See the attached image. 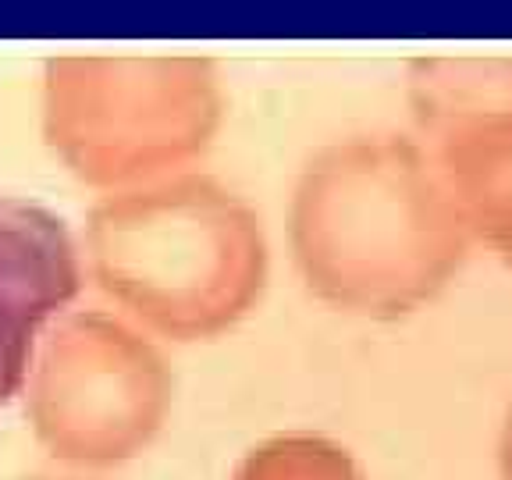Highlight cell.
<instances>
[{
	"label": "cell",
	"instance_id": "1",
	"mask_svg": "<svg viewBox=\"0 0 512 480\" xmlns=\"http://www.w3.org/2000/svg\"><path fill=\"white\" fill-rule=\"evenodd\" d=\"M292 242L317 296L402 317L456 278L473 235L431 150L367 136L313 157L292 200Z\"/></svg>",
	"mask_w": 512,
	"mask_h": 480
},
{
	"label": "cell",
	"instance_id": "2",
	"mask_svg": "<svg viewBox=\"0 0 512 480\" xmlns=\"http://www.w3.org/2000/svg\"><path fill=\"white\" fill-rule=\"evenodd\" d=\"M96 264L157 331L207 338L253 306L267 249L256 217L232 192L189 178L104 210Z\"/></svg>",
	"mask_w": 512,
	"mask_h": 480
},
{
	"label": "cell",
	"instance_id": "3",
	"mask_svg": "<svg viewBox=\"0 0 512 480\" xmlns=\"http://www.w3.org/2000/svg\"><path fill=\"white\" fill-rule=\"evenodd\" d=\"M32 438L57 463L100 473L153 445L175 377L146 335L107 317H75L36 345L22 384Z\"/></svg>",
	"mask_w": 512,
	"mask_h": 480
},
{
	"label": "cell",
	"instance_id": "4",
	"mask_svg": "<svg viewBox=\"0 0 512 480\" xmlns=\"http://www.w3.org/2000/svg\"><path fill=\"white\" fill-rule=\"evenodd\" d=\"M64 292V271L43 239L0 221V406L22 392L36 331Z\"/></svg>",
	"mask_w": 512,
	"mask_h": 480
},
{
	"label": "cell",
	"instance_id": "5",
	"mask_svg": "<svg viewBox=\"0 0 512 480\" xmlns=\"http://www.w3.org/2000/svg\"><path fill=\"white\" fill-rule=\"evenodd\" d=\"M413 107L434 146L512 125V57H441L413 79Z\"/></svg>",
	"mask_w": 512,
	"mask_h": 480
},
{
	"label": "cell",
	"instance_id": "6",
	"mask_svg": "<svg viewBox=\"0 0 512 480\" xmlns=\"http://www.w3.org/2000/svg\"><path fill=\"white\" fill-rule=\"evenodd\" d=\"M434 160L473 242L495 249L512 267V125L438 143Z\"/></svg>",
	"mask_w": 512,
	"mask_h": 480
},
{
	"label": "cell",
	"instance_id": "7",
	"mask_svg": "<svg viewBox=\"0 0 512 480\" xmlns=\"http://www.w3.org/2000/svg\"><path fill=\"white\" fill-rule=\"evenodd\" d=\"M232 480H367L349 448L328 434L281 431L253 445Z\"/></svg>",
	"mask_w": 512,
	"mask_h": 480
},
{
	"label": "cell",
	"instance_id": "8",
	"mask_svg": "<svg viewBox=\"0 0 512 480\" xmlns=\"http://www.w3.org/2000/svg\"><path fill=\"white\" fill-rule=\"evenodd\" d=\"M495 463H498V480H512V406L502 420V431H498Z\"/></svg>",
	"mask_w": 512,
	"mask_h": 480
},
{
	"label": "cell",
	"instance_id": "9",
	"mask_svg": "<svg viewBox=\"0 0 512 480\" xmlns=\"http://www.w3.org/2000/svg\"><path fill=\"white\" fill-rule=\"evenodd\" d=\"M22 480H104V477H96V473L72 470V473H36V477H22Z\"/></svg>",
	"mask_w": 512,
	"mask_h": 480
}]
</instances>
